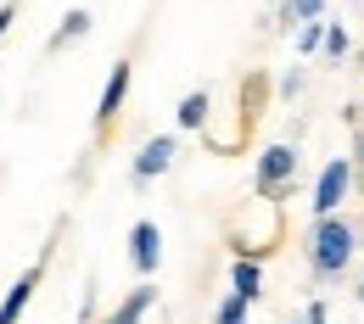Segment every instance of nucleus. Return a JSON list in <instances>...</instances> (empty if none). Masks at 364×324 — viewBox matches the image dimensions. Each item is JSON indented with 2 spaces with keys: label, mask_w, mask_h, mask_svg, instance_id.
Returning a JSON list of instances; mask_svg holds the SVG:
<instances>
[{
  "label": "nucleus",
  "mask_w": 364,
  "mask_h": 324,
  "mask_svg": "<svg viewBox=\"0 0 364 324\" xmlns=\"http://www.w3.org/2000/svg\"><path fill=\"white\" fill-rule=\"evenodd\" d=\"M348 257H353V230H348L336 213L319 218V230H314V269L319 274H342Z\"/></svg>",
  "instance_id": "nucleus-1"
},
{
  "label": "nucleus",
  "mask_w": 364,
  "mask_h": 324,
  "mask_svg": "<svg viewBox=\"0 0 364 324\" xmlns=\"http://www.w3.org/2000/svg\"><path fill=\"white\" fill-rule=\"evenodd\" d=\"M348 185H353V162H348V157L325 162V168H319V185H314V218H331V213L342 207Z\"/></svg>",
  "instance_id": "nucleus-2"
},
{
  "label": "nucleus",
  "mask_w": 364,
  "mask_h": 324,
  "mask_svg": "<svg viewBox=\"0 0 364 324\" xmlns=\"http://www.w3.org/2000/svg\"><path fill=\"white\" fill-rule=\"evenodd\" d=\"M129 263H135L140 274H157V263H163V235L151 218H140L135 230H129Z\"/></svg>",
  "instance_id": "nucleus-3"
},
{
  "label": "nucleus",
  "mask_w": 364,
  "mask_h": 324,
  "mask_svg": "<svg viewBox=\"0 0 364 324\" xmlns=\"http://www.w3.org/2000/svg\"><path fill=\"white\" fill-rule=\"evenodd\" d=\"M291 174H297V145H269V151L258 157V190L286 185Z\"/></svg>",
  "instance_id": "nucleus-4"
},
{
  "label": "nucleus",
  "mask_w": 364,
  "mask_h": 324,
  "mask_svg": "<svg viewBox=\"0 0 364 324\" xmlns=\"http://www.w3.org/2000/svg\"><path fill=\"white\" fill-rule=\"evenodd\" d=\"M124 95H129V62H112L107 90H101V106H95V129H107V123L124 112Z\"/></svg>",
  "instance_id": "nucleus-5"
},
{
  "label": "nucleus",
  "mask_w": 364,
  "mask_h": 324,
  "mask_svg": "<svg viewBox=\"0 0 364 324\" xmlns=\"http://www.w3.org/2000/svg\"><path fill=\"white\" fill-rule=\"evenodd\" d=\"M168 162H174V140H168V135H163V140H146V151L135 157V179H157Z\"/></svg>",
  "instance_id": "nucleus-6"
},
{
  "label": "nucleus",
  "mask_w": 364,
  "mask_h": 324,
  "mask_svg": "<svg viewBox=\"0 0 364 324\" xmlns=\"http://www.w3.org/2000/svg\"><path fill=\"white\" fill-rule=\"evenodd\" d=\"M34 285H40V269H28V274H23L11 291H6V302H0V324H17V319H23V308H28Z\"/></svg>",
  "instance_id": "nucleus-7"
},
{
  "label": "nucleus",
  "mask_w": 364,
  "mask_h": 324,
  "mask_svg": "<svg viewBox=\"0 0 364 324\" xmlns=\"http://www.w3.org/2000/svg\"><path fill=\"white\" fill-rule=\"evenodd\" d=\"M151 302H157V291H151V285H140V291H129V296H124V308H118V313H112L107 324H140Z\"/></svg>",
  "instance_id": "nucleus-8"
},
{
  "label": "nucleus",
  "mask_w": 364,
  "mask_h": 324,
  "mask_svg": "<svg viewBox=\"0 0 364 324\" xmlns=\"http://www.w3.org/2000/svg\"><path fill=\"white\" fill-rule=\"evenodd\" d=\"M85 34H90V11H68V17H62V28L50 34V50H62L68 40H85Z\"/></svg>",
  "instance_id": "nucleus-9"
},
{
  "label": "nucleus",
  "mask_w": 364,
  "mask_h": 324,
  "mask_svg": "<svg viewBox=\"0 0 364 324\" xmlns=\"http://www.w3.org/2000/svg\"><path fill=\"white\" fill-rule=\"evenodd\" d=\"M230 285H235L241 296H252V302H258V263H252V257H241V263L230 269Z\"/></svg>",
  "instance_id": "nucleus-10"
},
{
  "label": "nucleus",
  "mask_w": 364,
  "mask_h": 324,
  "mask_svg": "<svg viewBox=\"0 0 364 324\" xmlns=\"http://www.w3.org/2000/svg\"><path fill=\"white\" fill-rule=\"evenodd\" d=\"M208 123V95H185L180 101V129H202Z\"/></svg>",
  "instance_id": "nucleus-11"
},
{
  "label": "nucleus",
  "mask_w": 364,
  "mask_h": 324,
  "mask_svg": "<svg viewBox=\"0 0 364 324\" xmlns=\"http://www.w3.org/2000/svg\"><path fill=\"white\" fill-rule=\"evenodd\" d=\"M247 308H252V296H241V291H235L225 308L213 313V324H247Z\"/></svg>",
  "instance_id": "nucleus-12"
},
{
  "label": "nucleus",
  "mask_w": 364,
  "mask_h": 324,
  "mask_svg": "<svg viewBox=\"0 0 364 324\" xmlns=\"http://www.w3.org/2000/svg\"><path fill=\"white\" fill-rule=\"evenodd\" d=\"M297 45H303V50H319V45H325V23H303Z\"/></svg>",
  "instance_id": "nucleus-13"
},
{
  "label": "nucleus",
  "mask_w": 364,
  "mask_h": 324,
  "mask_svg": "<svg viewBox=\"0 0 364 324\" xmlns=\"http://www.w3.org/2000/svg\"><path fill=\"white\" fill-rule=\"evenodd\" d=\"M286 11H291V17H303V23H314L319 11H325V0H291Z\"/></svg>",
  "instance_id": "nucleus-14"
},
{
  "label": "nucleus",
  "mask_w": 364,
  "mask_h": 324,
  "mask_svg": "<svg viewBox=\"0 0 364 324\" xmlns=\"http://www.w3.org/2000/svg\"><path fill=\"white\" fill-rule=\"evenodd\" d=\"M325 50H331V56H342V50H348V28H342V23H331V28H325Z\"/></svg>",
  "instance_id": "nucleus-15"
},
{
  "label": "nucleus",
  "mask_w": 364,
  "mask_h": 324,
  "mask_svg": "<svg viewBox=\"0 0 364 324\" xmlns=\"http://www.w3.org/2000/svg\"><path fill=\"white\" fill-rule=\"evenodd\" d=\"M11 17H17V6H0V34L11 28Z\"/></svg>",
  "instance_id": "nucleus-16"
},
{
  "label": "nucleus",
  "mask_w": 364,
  "mask_h": 324,
  "mask_svg": "<svg viewBox=\"0 0 364 324\" xmlns=\"http://www.w3.org/2000/svg\"><path fill=\"white\" fill-rule=\"evenodd\" d=\"M309 324H325V308H309Z\"/></svg>",
  "instance_id": "nucleus-17"
},
{
  "label": "nucleus",
  "mask_w": 364,
  "mask_h": 324,
  "mask_svg": "<svg viewBox=\"0 0 364 324\" xmlns=\"http://www.w3.org/2000/svg\"><path fill=\"white\" fill-rule=\"evenodd\" d=\"M359 168H364V135H359Z\"/></svg>",
  "instance_id": "nucleus-18"
},
{
  "label": "nucleus",
  "mask_w": 364,
  "mask_h": 324,
  "mask_svg": "<svg viewBox=\"0 0 364 324\" xmlns=\"http://www.w3.org/2000/svg\"><path fill=\"white\" fill-rule=\"evenodd\" d=\"M359 296H364V291H359Z\"/></svg>",
  "instance_id": "nucleus-19"
},
{
  "label": "nucleus",
  "mask_w": 364,
  "mask_h": 324,
  "mask_svg": "<svg viewBox=\"0 0 364 324\" xmlns=\"http://www.w3.org/2000/svg\"><path fill=\"white\" fill-rule=\"evenodd\" d=\"M303 324H309V319H303Z\"/></svg>",
  "instance_id": "nucleus-20"
}]
</instances>
